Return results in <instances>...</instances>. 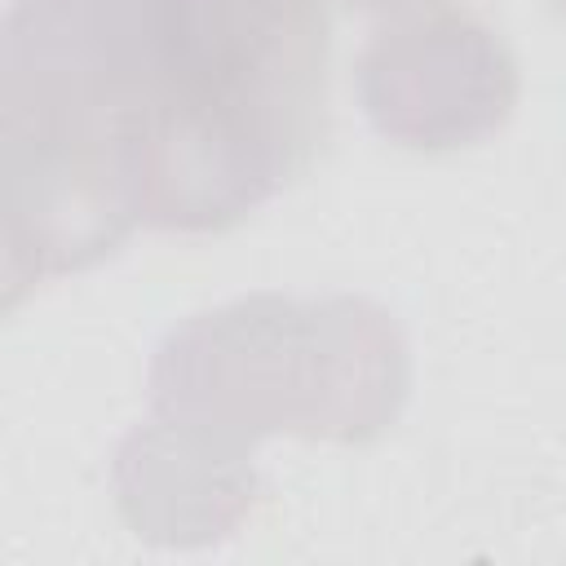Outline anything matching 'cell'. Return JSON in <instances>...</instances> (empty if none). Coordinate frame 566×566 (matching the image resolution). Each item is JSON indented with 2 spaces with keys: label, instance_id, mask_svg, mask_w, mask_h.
I'll return each instance as SVG.
<instances>
[{
  "label": "cell",
  "instance_id": "3957f363",
  "mask_svg": "<svg viewBox=\"0 0 566 566\" xmlns=\"http://www.w3.org/2000/svg\"><path fill=\"white\" fill-rule=\"evenodd\" d=\"M150 57L146 212L177 234L239 226L318 155L323 0H142Z\"/></svg>",
  "mask_w": 566,
  "mask_h": 566
},
{
  "label": "cell",
  "instance_id": "277c9868",
  "mask_svg": "<svg viewBox=\"0 0 566 566\" xmlns=\"http://www.w3.org/2000/svg\"><path fill=\"white\" fill-rule=\"evenodd\" d=\"M522 93L509 44L473 13L438 4L394 13L358 53L367 124L424 155L495 137Z\"/></svg>",
  "mask_w": 566,
  "mask_h": 566
},
{
  "label": "cell",
  "instance_id": "7a4b0ae2",
  "mask_svg": "<svg viewBox=\"0 0 566 566\" xmlns=\"http://www.w3.org/2000/svg\"><path fill=\"white\" fill-rule=\"evenodd\" d=\"M142 0H9L0 27L4 310L106 261L146 212Z\"/></svg>",
  "mask_w": 566,
  "mask_h": 566
},
{
  "label": "cell",
  "instance_id": "5b68a950",
  "mask_svg": "<svg viewBox=\"0 0 566 566\" xmlns=\"http://www.w3.org/2000/svg\"><path fill=\"white\" fill-rule=\"evenodd\" d=\"M354 9H367V13H416V9H438L447 0H349Z\"/></svg>",
  "mask_w": 566,
  "mask_h": 566
},
{
  "label": "cell",
  "instance_id": "8992f818",
  "mask_svg": "<svg viewBox=\"0 0 566 566\" xmlns=\"http://www.w3.org/2000/svg\"><path fill=\"white\" fill-rule=\"evenodd\" d=\"M557 9H562V18H566V0H557Z\"/></svg>",
  "mask_w": 566,
  "mask_h": 566
},
{
  "label": "cell",
  "instance_id": "6da1fadb",
  "mask_svg": "<svg viewBox=\"0 0 566 566\" xmlns=\"http://www.w3.org/2000/svg\"><path fill=\"white\" fill-rule=\"evenodd\" d=\"M146 389V420L111 455L115 509L146 544L208 548L248 522L265 438H380L407 407L411 349L367 296L248 292L177 323Z\"/></svg>",
  "mask_w": 566,
  "mask_h": 566
}]
</instances>
